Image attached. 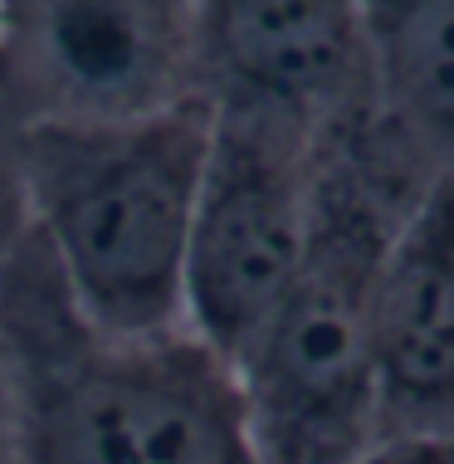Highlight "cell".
Listing matches in <instances>:
<instances>
[{"label": "cell", "instance_id": "8fae6325", "mask_svg": "<svg viewBox=\"0 0 454 464\" xmlns=\"http://www.w3.org/2000/svg\"><path fill=\"white\" fill-rule=\"evenodd\" d=\"M0 464H10V440H5V392H0Z\"/></svg>", "mask_w": 454, "mask_h": 464}, {"label": "cell", "instance_id": "30bf717a", "mask_svg": "<svg viewBox=\"0 0 454 464\" xmlns=\"http://www.w3.org/2000/svg\"><path fill=\"white\" fill-rule=\"evenodd\" d=\"M352 464H454V440H376Z\"/></svg>", "mask_w": 454, "mask_h": 464}, {"label": "cell", "instance_id": "9c48e42d", "mask_svg": "<svg viewBox=\"0 0 454 464\" xmlns=\"http://www.w3.org/2000/svg\"><path fill=\"white\" fill-rule=\"evenodd\" d=\"M24 225V196H20V118L5 103L0 89V255Z\"/></svg>", "mask_w": 454, "mask_h": 464}, {"label": "cell", "instance_id": "7a4b0ae2", "mask_svg": "<svg viewBox=\"0 0 454 464\" xmlns=\"http://www.w3.org/2000/svg\"><path fill=\"white\" fill-rule=\"evenodd\" d=\"M0 392L10 464H259L230 357L93 323L30 225L0 255Z\"/></svg>", "mask_w": 454, "mask_h": 464}, {"label": "cell", "instance_id": "5b68a950", "mask_svg": "<svg viewBox=\"0 0 454 464\" xmlns=\"http://www.w3.org/2000/svg\"><path fill=\"white\" fill-rule=\"evenodd\" d=\"M0 89L20 128L122 122L206 98L196 0H0Z\"/></svg>", "mask_w": 454, "mask_h": 464}, {"label": "cell", "instance_id": "3957f363", "mask_svg": "<svg viewBox=\"0 0 454 464\" xmlns=\"http://www.w3.org/2000/svg\"><path fill=\"white\" fill-rule=\"evenodd\" d=\"M210 147V98L122 122L20 128L24 225L112 333L186 323V240Z\"/></svg>", "mask_w": 454, "mask_h": 464}, {"label": "cell", "instance_id": "277c9868", "mask_svg": "<svg viewBox=\"0 0 454 464\" xmlns=\"http://www.w3.org/2000/svg\"><path fill=\"white\" fill-rule=\"evenodd\" d=\"M318 128L269 103H210V147L186 240V328L230 362L303 259Z\"/></svg>", "mask_w": 454, "mask_h": 464}, {"label": "cell", "instance_id": "ba28073f", "mask_svg": "<svg viewBox=\"0 0 454 464\" xmlns=\"http://www.w3.org/2000/svg\"><path fill=\"white\" fill-rule=\"evenodd\" d=\"M376 98L454 161V0H362Z\"/></svg>", "mask_w": 454, "mask_h": 464}, {"label": "cell", "instance_id": "8992f818", "mask_svg": "<svg viewBox=\"0 0 454 464\" xmlns=\"http://www.w3.org/2000/svg\"><path fill=\"white\" fill-rule=\"evenodd\" d=\"M376 440H454V167L396 225L372 288Z\"/></svg>", "mask_w": 454, "mask_h": 464}, {"label": "cell", "instance_id": "52a82bcc", "mask_svg": "<svg viewBox=\"0 0 454 464\" xmlns=\"http://www.w3.org/2000/svg\"><path fill=\"white\" fill-rule=\"evenodd\" d=\"M210 103H269L327 122L376 93L362 0H196Z\"/></svg>", "mask_w": 454, "mask_h": 464}, {"label": "cell", "instance_id": "6da1fadb", "mask_svg": "<svg viewBox=\"0 0 454 464\" xmlns=\"http://www.w3.org/2000/svg\"><path fill=\"white\" fill-rule=\"evenodd\" d=\"M445 167L454 161L376 93L318 128L303 259L230 362L259 464H352L376 445V269L396 225Z\"/></svg>", "mask_w": 454, "mask_h": 464}]
</instances>
